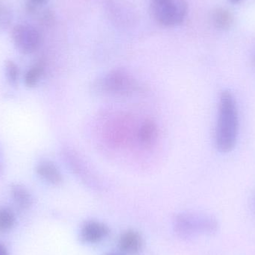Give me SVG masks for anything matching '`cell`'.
Segmentation results:
<instances>
[{"mask_svg": "<svg viewBox=\"0 0 255 255\" xmlns=\"http://www.w3.org/2000/svg\"><path fill=\"white\" fill-rule=\"evenodd\" d=\"M12 40L16 49L22 54H31L40 46V34L34 27L25 24L16 25L11 33Z\"/></svg>", "mask_w": 255, "mask_h": 255, "instance_id": "4", "label": "cell"}, {"mask_svg": "<svg viewBox=\"0 0 255 255\" xmlns=\"http://www.w3.org/2000/svg\"><path fill=\"white\" fill-rule=\"evenodd\" d=\"M16 223L14 213L7 208H0V232H7L13 229Z\"/></svg>", "mask_w": 255, "mask_h": 255, "instance_id": "12", "label": "cell"}, {"mask_svg": "<svg viewBox=\"0 0 255 255\" xmlns=\"http://www.w3.org/2000/svg\"><path fill=\"white\" fill-rule=\"evenodd\" d=\"M103 87L108 92L124 94L133 91L134 82L125 72L115 70L106 76L103 82Z\"/></svg>", "mask_w": 255, "mask_h": 255, "instance_id": "5", "label": "cell"}, {"mask_svg": "<svg viewBox=\"0 0 255 255\" xmlns=\"http://www.w3.org/2000/svg\"><path fill=\"white\" fill-rule=\"evenodd\" d=\"M106 255H121L117 254V253H109V254H106Z\"/></svg>", "mask_w": 255, "mask_h": 255, "instance_id": "18", "label": "cell"}, {"mask_svg": "<svg viewBox=\"0 0 255 255\" xmlns=\"http://www.w3.org/2000/svg\"><path fill=\"white\" fill-rule=\"evenodd\" d=\"M33 2L36 3L37 4H43L47 1V0H32Z\"/></svg>", "mask_w": 255, "mask_h": 255, "instance_id": "16", "label": "cell"}, {"mask_svg": "<svg viewBox=\"0 0 255 255\" xmlns=\"http://www.w3.org/2000/svg\"><path fill=\"white\" fill-rule=\"evenodd\" d=\"M239 118L233 94L229 91L220 97L216 129V144L219 151L229 152L233 150L238 139Z\"/></svg>", "mask_w": 255, "mask_h": 255, "instance_id": "1", "label": "cell"}, {"mask_svg": "<svg viewBox=\"0 0 255 255\" xmlns=\"http://www.w3.org/2000/svg\"><path fill=\"white\" fill-rule=\"evenodd\" d=\"M5 74L7 81L11 85H16L19 79V68L13 61L5 63Z\"/></svg>", "mask_w": 255, "mask_h": 255, "instance_id": "14", "label": "cell"}, {"mask_svg": "<svg viewBox=\"0 0 255 255\" xmlns=\"http://www.w3.org/2000/svg\"><path fill=\"white\" fill-rule=\"evenodd\" d=\"M151 10L159 24L172 27L184 22L188 6L186 0H151Z\"/></svg>", "mask_w": 255, "mask_h": 255, "instance_id": "2", "label": "cell"}, {"mask_svg": "<svg viewBox=\"0 0 255 255\" xmlns=\"http://www.w3.org/2000/svg\"><path fill=\"white\" fill-rule=\"evenodd\" d=\"M0 255H8L7 249L1 244H0Z\"/></svg>", "mask_w": 255, "mask_h": 255, "instance_id": "15", "label": "cell"}, {"mask_svg": "<svg viewBox=\"0 0 255 255\" xmlns=\"http://www.w3.org/2000/svg\"><path fill=\"white\" fill-rule=\"evenodd\" d=\"M217 224L213 219L193 214H181L175 220V229L184 238L193 236L199 232H214Z\"/></svg>", "mask_w": 255, "mask_h": 255, "instance_id": "3", "label": "cell"}, {"mask_svg": "<svg viewBox=\"0 0 255 255\" xmlns=\"http://www.w3.org/2000/svg\"><path fill=\"white\" fill-rule=\"evenodd\" d=\"M139 139L143 145H151L155 141L157 129L155 124L151 121H146L142 124L139 130Z\"/></svg>", "mask_w": 255, "mask_h": 255, "instance_id": "11", "label": "cell"}, {"mask_svg": "<svg viewBox=\"0 0 255 255\" xmlns=\"http://www.w3.org/2000/svg\"><path fill=\"white\" fill-rule=\"evenodd\" d=\"M213 22L219 29L228 30L234 23V16L228 9L217 7L213 12Z\"/></svg>", "mask_w": 255, "mask_h": 255, "instance_id": "10", "label": "cell"}, {"mask_svg": "<svg viewBox=\"0 0 255 255\" xmlns=\"http://www.w3.org/2000/svg\"><path fill=\"white\" fill-rule=\"evenodd\" d=\"M43 67L42 64H37L28 70L25 76V85L28 88H34L38 83L42 74Z\"/></svg>", "mask_w": 255, "mask_h": 255, "instance_id": "13", "label": "cell"}, {"mask_svg": "<svg viewBox=\"0 0 255 255\" xmlns=\"http://www.w3.org/2000/svg\"><path fill=\"white\" fill-rule=\"evenodd\" d=\"M37 175L52 185H59L63 181L62 175L58 168L50 161H43L37 165Z\"/></svg>", "mask_w": 255, "mask_h": 255, "instance_id": "8", "label": "cell"}, {"mask_svg": "<svg viewBox=\"0 0 255 255\" xmlns=\"http://www.w3.org/2000/svg\"><path fill=\"white\" fill-rule=\"evenodd\" d=\"M10 194L15 204L21 209H28L32 205V196L28 189L22 184H12L10 186Z\"/></svg>", "mask_w": 255, "mask_h": 255, "instance_id": "9", "label": "cell"}, {"mask_svg": "<svg viewBox=\"0 0 255 255\" xmlns=\"http://www.w3.org/2000/svg\"><path fill=\"white\" fill-rule=\"evenodd\" d=\"M229 2L232 3V4H240L243 0H228Z\"/></svg>", "mask_w": 255, "mask_h": 255, "instance_id": "17", "label": "cell"}, {"mask_svg": "<svg viewBox=\"0 0 255 255\" xmlns=\"http://www.w3.org/2000/svg\"><path fill=\"white\" fill-rule=\"evenodd\" d=\"M118 245L123 253L128 255H136L142 250L143 241L139 232L129 229L121 234Z\"/></svg>", "mask_w": 255, "mask_h": 255, "instance_id": "7", "label": "cell"}, {"mask_svg": "<svg viewBox=\"0 0 255 255\" xmlns=\"http://www.w3.org/2000/svg\"><path fill=\"white\" fill-rule=\"evenodd\" d=\"M109 233L110 229L107 225L97 220H89L81 228L80 239L85 244H98L106 239Z\"/></svg>", "mask_w": 255, "mask_h": 255, "instance_id": "6", "label": "cell"}]
</instances>
